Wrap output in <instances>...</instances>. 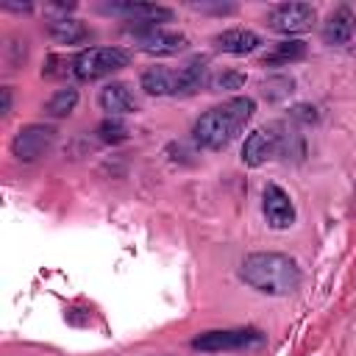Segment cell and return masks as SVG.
I'll return each mask as SVG.
<instances>
[{
	"instance_id": "cell-1",
	"label": "cell",
	"mask_w": 356,
	"mask_h": 356,
	"mask_svg": "<svg viewBox=\"0 0 356 356\" xmlns=\"http://www.w3.org/2000/svg\"><path fill=\"white\" fill-rule=\"evenodd\" d=\"M253 111V97H231L222 106H214L197 117V122L192 125V139L206 150H222L245 128Z\"/></svg>"
},
{
	"instance_id": "cell-2",
	"label": "cell",
	"mask_w": 356,
	"mask_h": 356,
	"mask_svg": "<svg viewBox=\"0 0 356 356\" xmlns=\"http://www.w3.org/2000/svg\"><path fill=\"white\" fill-rule=\"evenodd\" d=\"M242 281L261 295H289L300 286V270L295 259L284 253H250L239 270Z\"/></svg>"
},
{
	"instance_id": "cell-3",
	"label": "cell",
	"mask_w": 356,
	"mask_h": 356,
	"mask_svg": "<svg viewBox=\"0 0 356 356\" xmlns=\"http://www.w3.org/2000/svg\"><path fill=\"white\" fill-rule=\"evenodd\" d=\"M128 61L131 56L122 47H86L78 56H72V75L78 81H97L103 75L122 70Z\"/></svg>"
},
{
	"instance_id": "cell-4",
	"label": "cell",
	"mask_w": 356,
	"mask_h": 356,
	"mask_svg": "<svg viewBox=\"0 0 356 356\" xmlns=\"http://www.w3.org/2000/svg\"><path fill=\"white\" fill-rule=\"evenodd\" d=\"M53 142H56V131H53L50 125L33 122V125H25V128H19V131L14 134V139H11V153H14L19 161H36V159H42V156L53 147Z\"/></svg>"
},
{
	"instance_id": "cell-5",
	"label": "cell",
	"mask_w": 356,
	"mask_h": 356,
	"mask_svg": "<svg viewBox=\"0 0 356 356\" xmlns=\"http://www.w3.org/2000/svg\"><path fill=\"white\" fill-rule=\"evenodd\" d=\"M314 22V6L309 3H278L267 11V25L278 33H303Z\"/></svg>"
},
{
	"instance_id": "cell-6",
	"label": "cell",
	"mask_w": 356,
	"mask_h": 356,
	"mask_svg": "<svg viewBox=\"0 0 356 356\" xmlns=\"http://www.w3.org/2000/svg\"><path fill=\"white\" fill-rule=\"evenodd\" d=\"M261 342V334L256 328H225V331H206L200 337L192 339L195 350H206V353H217V350H234V348H245Z\"/></svg>"
},
{
	"instance_id": "cell-7",
	"label": "cell",
	"mask_w": 356,
	"mask_h": 356,
	"mask_svg": "<svg viewBox=\"0 0 356 356\" xmlns=\"http://www.w3.org/2000/svg\"><path fill=\"white\" fill-rule=\"evenodd\" d=\"M134 44L142 53H150V56H175L181 50H186L189 42H186L184 33H175V31L142 28V31H134Z\"/></svg>"
},
{
	"instance_id": "cell-8",
	"label": "cell",
	"mask_w": 356,
	"mask_h": 356,
	"mask_svg": "<svg viewBox=\"0 0 356 356\" xmlns=\"http://www.w3.org/2000/svg\"><path fill=\"white\" fill-rule=\"evenodd\" d=\"M103 11L120 14L128 22H139L145 28H159V22H170L172 19V8L159 6V3H106Z\"/></svg>"
},
{
	"instance_id": "cell-9",
	"label": "cell",
	"mask_w": 356,
	"mask_h": 356,
	"mask_svg": "<svg viewBox=\"0 0 356 356\" xmlns=\"http://www.w3.org/2000/svg\"><path fill=\"white\" fill-rule=\"evenodd\" d=\"M261 209L267 217L270 228H289L295 222V206L292 197L278 186V184H267L261 192Z\"/></svg>"
},
{
	"instance_id": "cell-10",
	"label": "cell",
	"mask_w": 356,
	"mask_h": 356,
	"mask_svg": "<svg viewBox=\"0 0 356 356\" xmlns=\"http://www.w3.org/2000/svg\"><path fill=\"white\" fill-rule=\"evenodd\" d=\"M281 147V134H275V128H256L253 134H248L245 145H242V161L248 167H259L264 161H270Z\"/></svg>"
},
{
	"instance_id": "cell-11",
	"label": "cell",
	"mask_w": 356,
	"mask_h": 356,
	"mask_svg": "<svg viewBox=\"0 0 356 356\" xmlns=\"http://www.w3.org/2000/svg\"><path fill=\"white\" fill-rule=\"evenodd\" d=\"M356 36V14L348 6H339L328 14V19L323 22V42L331 47H342Z\"/></svg>"
},
{
	"instance_id": "cell-12",
	"label": "cell",
	"mask_w": 356,
	"mask_h": 356,
	"mask_svg": "<svg viewBox=\"0 0 356 356\" xmlns=\"http://www.w3.org/2000/svg\"><path fill=\"white\" fill-rule=\"evenodd\" d=\"M97 103H100L103 111H108V117H120V114L136 111V97H134V92L128 89V83H120V81L106 83V86L100 89V95H97Z\"/></svg>"
},
{
	"instance_id": "cell-13",
	"label": "cell",
	"mask_w": 356,
	"mask_h": 356,
	"mask_svg": "<svg viewBox=\"0 0 356 356\" xmlns=\"http://www.w3.org/2000/svg\"><path fill=\"white\" fill-rule=\"evenodd\" d=\"M211 42L217 44V50L231 53V56H245V53H253V50L261 44L259 33H256V31H248V28H228V31H220V33H217Z\"/></svg>"
},
{
	"instance_id": "cell-14",
	"label": "cell",
	"mask_w": 356,
	"mask_h": 356,
	"mask_svg": "<svg viewBox=\"0 0 356 356\" xmlns=\"http://www.w3.org/2000/svg\"><path fill=\"white\" fill-rule=\"evenodd\" d=\"M139 86L147 95H156V97L178 95V72H172L167 67H150L139 75Z\"/></svg>"
},
{
	"instance_id": "cell-15",
	"label": "cell",
	"mask_w": 356,
	"mask_h": 356,
	"mask_svg": "<svg viewBox=\"0 0 356 356\" xmlns=\"http://www.w3.org/2000/svg\"><path fill=\"white\" fill-rule=\"evenodd\" d=\"M209 81V61L195 56L178 70V95H192Z\"/></svg>"
},
{
	"instance_id": "cell-16",
	"label": "cell",
	"mask_w": 356,
	"mask_h": 356,
	"mask_svg": "<svg viewBox=\"0 0 356 356\" xmlns=\"http://www.w3.org/2000/svg\"><path fill=\"white\" fill-rule=\"evenodd\" d=\"M47 31H50V36H53L56 42H61V44H78V42H83V39L89 36V31L83 28V22H78V19H72V17H58V19H53V22L47 25Z\"/></svg>"
},
{
	"instance_id": "cell-17",
	"label": "cell",
	"mask_w": 356,
	"mask_h": 356,
	"mask_svg": "<svg viewBox=\"0 0 356 356\" xmlns=\"http://www.w3.org/2000/svg\"><path fill=\"white\" fill-rule=\"evenodd\" d=\"M306 56V42L289 39V42H275L270 53L261 56V64H289Z\"/></svg>"
},
{
	"instance_id": "cell-18",
	"label": "cell",
	"mask_w": 356,
	"mask_h": 356,
	"mask_svg": "<svg viewBox=\"0 0 356 356\" xmlns=\"http://www.w3.org/2000/svg\"><path fill=\"white\" fill-rule=\"evenodd\" d=\"M75 106H78V89L75 86H64V89L53 92V97L44 103V111L50 117H67V114L75 111Z\"/></svg>"
},
{
	"instance_id": "cell-19",
	"label": "cell",
	"mask_w": 356,
	"mask_h": 356,
	"mask_svg": "<svg viewBox=\"0 0 356 356\" xmlns=\"http://www.w3.org/2000/svg\"><path fill=\"white\" fill-rule=\"evenodd\" d=\"M97 136H100L103 142H108V145L122 142V139H128V125H125L122 120H117V117H106V120L97 125Z\"/></svg>"
},
{
	"instance_id": "cell-20",
	"label": "cell",
	"mask_w": 356,
	"mask_h": 356,
	"mask_svg": "<svg viewBox=\"0 0 356 356\" xmlns=\"http://www.w3.org/2000/svg\"><path fill=\"white\" fill-rule=\"evenodd\" d=\"M245 72H236V70H225V72H220L217 78H211V89H217V92H222V89H242L245 86Z\"/></svg>"
},
{
	"instance_id": "cell-21",
	"label": "cell",
	"mask_w": 356,
	"mask_h": 356,
	"mask_svg": "<svg viewBox=\"0 0 356 356\" xmlns=\"http://www.w3.org/2000/svg\"><path fill=\"white\" fill-rule=\"evenodd\" d=\"M0 97H3V103H0V114H8V111H11V89L3 86V89H0Z\"/></svg>"
}]
</instances>
